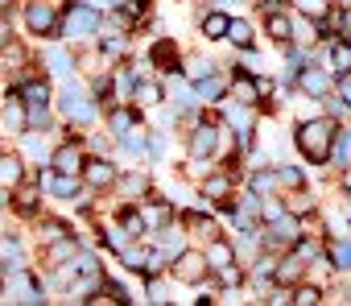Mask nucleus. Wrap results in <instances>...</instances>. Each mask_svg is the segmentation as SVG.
<instances>
[{"label": "nucleus", "mask_w": 351, "mask_h": 306, "mask_svg": "<svg viewBox=\"0 0 351 306\" xmlns=\"http://www.w3.org/2000/svg\"><path fill=\"white\" fill-rule=\"evenodd\" d=\"M178 220H182V224L191 228V236H199L203 244H211L215 236H223V232H219V220H215L211 211H203V207H191V211H182Z\"/></svg>", "instance_id": "a211bd4d"}, {"label": "nucleus", "mask_w": 351, "mask_h": 306, "mask_svg": "<svg viewBox=\"0 0 351 306\" xmlns=\"http://www.w3.org/2000/svg\"><path fill=\"white\" fill-rule=\"evenodd\" d=\"M277 178H281V191H302L306 187V170L302 166H289V162L277 166Z\"/></svg>", "instance_id": "72a5a7b5"}, {"label": "nucleus", "mask_w": 351, "mask_h": 306, "mask_svg": "<svg viewBox=\"0 0 351 306\" xmlns=\"http://www.w3.org/2000/svg\"><path fill=\"white\" fill-rule=\"evenodd\" d=\"M219 71V62H211V58H199V54H191L186 62H182V75L191 79V83H203V79H211Z\"/></svg>", "instance_id": "7c9ffc66"}, {"label": "nucleus", "mask_w": 351, "mask_h": 306, "mask_svg": "<svg viewBox=\"0 0 351 306\" xmlns=\"http://www.w3.org/2000/svg\"><path fill=\"white\" fill-rule=\"evenodd\" d=\"M244 187H248V191H256L261 199H269V195H277V191H281V178H277V166H252V170L244 174Z\"/></svg>", "instance_id": "4be33fe9"}, {"label": "nucleus", "mask_w": 351, "mask_h": 306, "mask_svg": "<svg viewBox=\"0 0 351 306\" xmlns=\"http://www.w3.org/2000/svg\"><path fill=\"white\" fill-rule=\"evenodd\" d=\"M265 38L273 46H289L293 42V13L289 9H265Z\"/></svg>", "instance_id": "dca6fc26"}, {"label": "nucleus", "mask_w": 351, "mask_h": 306, "mask_svg": "<svg viewBox=\"0 0 351 306\" xmlns=\"http://www.w3.org/2000/svg\"><path fill=\"white\" fill-rule=\"evenodd\" d=\"M335 83H339V75H335L326 62H306V67L298 71V95H306V99H326V95H335Z\"/></svg>", "instance_id": "0eeeda50"}, {"label": "nucleus", "mask_w": 351, "mask_h": 306, "mask_svg": "<svg viewBox=\"0 0 351 306\" xmlns=\"http://www.w3.org/2000/svg\"><path fill=\"white\" fill-rule=\"evenodd\" d=\"M228 30H232V13H223V9H203L199 13V34L207 42H228Z\"/></svg>", "instance_id": "aec40b11"}, {"label": "nucleus", "mask_w": 351, "mask_h": 306, "mask_svg": "<svg viewBox=\"0 0 351 306\" xmlns=\"http://www.w3.org/2000/svg\"><path fill=\"white\" fill-rule=\"evenodd\" d=\"M99 34H104L99 5H91V0H71V5L62 9V38L71 46H95Z\"/></svg>", "instance_id": "f03ea898"}, {"label": "nucleus", "mask_w": 351, "mask_h": 306, "mask_svg": "<svg viewBox=\"0 0 351 306\" xmlns=\"http://www.w3.org/2000/svg\"><path fill=\"white\" fill-rule=\"evenodd\" d=\"M25 178H29L25 158H21V153H9V149H5V158H0V183H5V191H17Z\"/></svg>", "instance_id": "5701e85b"}, {"label": "nucleus", "mask_w": 351, "mask_h": 306, "mask_svg": "<svg viewBox=\"0 0 351 306\" xmlns=\"http://www.w3.org/2000/svg\"><path fill=\"white\" fill-rule=\"evenodd\" d=\"M0 128H5V137H25L29 132V99L13 87L5 91V112H0Z\"/></svg>", "instance_id": "9d476101"}, {"label": "nucleus", "mask_w": 351, "mask_h": 306, "mask_svg": "<svg viewBox=\"0 0 351 306\" xmlns=\"http://www.w3.org/2000/svg\"><path fill=\"white\" fill-rule=\"evenodd\" d=\"M285 211H293V215H314L318 211V199L310 195V187H302V191H285Z\"/></svg>", "instance_id": "c85d7f7f"}, {"label": "nucleus", "mask_w": 351, "mask_h": 306, "mask_svg": "<svg viewBox=\"0 0 351 306\" xmlns=\"http://www.w3.org/2000/svg\"><path fill=\"white\" fill-rule=\"evenodd\" d=\"M165 99H169V95H165V83H161V79H149V75H145V79L136 83V91H132V104H141V108H161Z\"/></svg>", "instance_id": "b1692460"}, {"label": "nucleus", "mask_w": 351, "mask_h": 306, "mask_svg": "<svg viewBox=\"0 0 351 306\" xmlns=\"http://www.w3.org/2000/svg\"><path fill=\"white\" fill-rule=\"evenodd\" d=\"M169 277L178 281V285H191V290L207 285V281H211L207 248H186V252H178V257H173V265H169Z\"/></svg>", "instance_id": "423d86ee"}, {"label": "nucleus", "mask_w": 351, "mask_h": 306, "mask_svg": "<svg viewBox=\"0 0 351 306\" xmlns=\"http://www.w3.org/2000/svg\"><path fill=\"white\" fill-rule=\"evenodd\" d=\"M339 120L330 116V112H322V116H302L298 124H293V149L302 153V158L310 162V166H330V158H335V137H339Z\"/></svg>", "instance_id": "f257e3e1"}, {"label": "nucleus", "mask_w": 351, "mask_h": 306, "mask_svg": "<svg viewBox=\"0 0 351 306\" xmlns=\"http://www.w3.org/2000/svg\"><path fill=\"white\" fill-rule=\"evenodd\" d=\"M58 116L66 120V124H79V128H87V124H95L99 120V112H104V104L91 95V87H83V83H75V79H66L62 87H58Z\"/></svg>", "instance_id": "7ed1b4c3"}, {"label": "nucleus", "mask_w": 351, "mask_h": 306, "mask_svg": "<svg viewBox=\"0 0 351 306\" xmlns=\"http://www.w3.org/2000/svg\"><path fill=\"white\" fill-rule=\"evenodd\" d=\"M83 183H87L91 195H108V191H116V183H120V166L108 158V153H91L87 166H83Z\"/></svg>", "instance_id": "6e6552de"}, {"label": "nucleus", "mask_w": 351, "mask_h": 306, "mask_svg": "<svg viewBox=\"0 0 351 306\" xmlns=\"http://www.w3.org/2000/svg\"><path fill=\"white\" fill-rule=\"evenodd\" d=\"M124 9H128L136 21H149V17H153V0H124Z\"/></svg>", "instance_id": "4c0bfd02"}, {"label": "nucleus", "mask_w": 351, "mask_h": 306, "mask_svg": "<svg viewBox=\"0 0 351 306\" xmlns=\"http://www.w3.org/2000/svg\"><path fill=\"white\" fill-rule=\"evenodd\" d=\"M293 302L298 306H318V302H326V294H322L318 281H302V285H293Z\"/></svg>", "instance_id": "f704fd0d"}, {"label": "nucleus", "mask_w": 351, "mask_h": 306, "mask_svg": "<svg viewBox=\"0 0 351 306\" xmlns=\"http://www.w3.org/2000/svg\"><path fill=\"white\" fill-rule=\"evenodd\" d=\"M34 232H38V244H42V248H46V244H58L62 236H75L71 224H66V220H54V215H42Z\"/></svg>", "instance_id": "393cba45"}, {"label": "nucleus", "mask_w": 351, "mask_h": 306, "mask_svg": "<svg viewBox=\"0 0 351 306\" xmlns=\"http://www.w3.org/2000/svg\"><path fill=\"white\" fill-rule=\"evenodd\" d=\"M42 67H46V75H54L58 83H66V79H75L79 54H75V46H71L66 38H58V42H46V50H42Z\"/></svg>", "instance_id": "1a4fd4ad"}, {"label": "nucleus", "mask_w": 351, "mask_h": 306, "mask_svg": "<svg viewBox=\"0 0 351 306\" xmlns=\"http://www.w3.org/2000/svg\"><path fill=\"white\" fill-rule=\"evenodd\" d=\"M149 257H153V244H141V240H132L124 252H116V261L124 265V273H136L141 281L149 277Z\"/></svg>", "instance_id": "412c9836"}, {"label": "nucleus", "mask_w": 351, "mask_h": 306, "mask_svg": "<svg viewBox=\"0 0 351 306\" xmlns=\"http://www.w3.org/2000/svg\"><path fill=\"white\" fill-rule=\"evenodd\" d=\"M145 58H149V67H157L161 75H182V54H178V46H173V38H157V42L145 50Z\"/></svg>", "instance_id": "4468645a"}, {"label": "nucleus", "mask_w": 351, "mask_h": 306, "mask_svg": "<svg viewBox=\"0 0 351 306\" xmlns=\"http://www.w3.org/2000/svg\"><path fill=\"white\" fill-rule=\"evenodd\" d=\"M335 91H339V99H347V104H351V71H347V75H339Z\"/></svg>", "instance_id": "79ce46f5"}, {"label": "nucleus", "mask_w": 351, "mask_h": 306, "mask_svg": "<svg viewBox=\"0 0 351 306\" xmlns=\"http://www.w3.org/2000/svg\"><path fill=\"white\" fill-rule=\"evenodd\" d=\"M228 124L223 116H199L191 128H186V158H219V141H223Z\"/></svg>", "instance_id": "20e7f679"}, {"label": "nucleus", "mask_w": 351, "mask_h": 306, "mask_svg": "<svg viewBox=\"0 0 351 306\" xmlns=\"http://www.w3.org/2000/svg\"><path fill=\"white\" fill-rule=\"evenodd\" d=\"M236 183H240V174L232 170V166H215L203 183H199V199H207V203H219V199H228V195H236Z\"/></svg>", "instance_id": "ddd939ff"}, {"label": "nucleus", "mask_w": 351, "mask_h": 306, "mask_svg": "<svg viewBox=\"0 0 351 306\" xmlns=\"http://www.w3.org/2000/svg\"><path fill=\"white\" fill-rule=\"evenodd\" d=\"M330 0H298V13H306V17H314V21H326L330 17Z\"/></svg>", "instance_id": "c9c22d12"}, {"label": "nucleus", "mask_w": 351, "mask_h": 306, "mask_svg": "<svg viewBox=\"0 0 351 306\" xmlns=\"http://www.w3.org/2000/svg\"><path fill=\"white\" fill-rule=\"evenodd\" d=\"M203 248H207L211 273H223V269L240 265V244H236V240H228V236H215V240H211V244H203Z\"/></svg>", "instance_id": "6ab92c4d"}, {"label": "nucleus", "mask_w": 351, "mask_h": 306, "mask_svg": "<svg viewBox=\"0 0 351 306\" xmlns=\"http://www.w3.org/2000/svg\"><path fill=\"white\" fill-rule=\"evenodd\" d=\"M256 91H261V104L277 91V79H269V75H256Z\"/></svg>", "instance_id": "ea45409f"}, {"label": "nucleus", "mask_w": 351, "mask_h": 306, "mask_svg": "<svg viewBox=\"0 0 351 306\" xmlns=\"http://www.w3.org/2000/svg\"><path fill=\"white\" fill-rule=\"evenodd\" d=\"M0 257H5V269H29L25 265V248L17 240V232H5V248H0Z\"/></svg>", "instance_id": "2f4dec72"}, {"label": "nucleus", "mask_w": 351, "mask_h": 306, "mask_svg": "<svg viewBox=\"0 0 351 306\" xmlns=\"http://www.w3.org/2000/svg\"><path fill=\"white\" fill-rule=\"evenodd\" d=\"M29 67V54L17 38H5V71H25Z\"/></svg>", "instance_id": "473e14b6"}, {"label": "nucleus", "mask_w": 351, "mask_h": 306, "mask_svg": "<svg viewBox=\"0 0 351 306\" xmlns=\"http://www.w3.org/2000/svg\"><path fill=\"white\" fill-rule=\"evenodd\" d=\"M50 124V108H29V128H46Z\"/></svg>", "instance_id": "a19ab883"}, {"label": "nucleus", "mask_w": 351, "mask_h": 306, "mask_svg": "<svg viewBox=\"0 0 351 306\" xmlns=\"http://www.w3.org/2000/svg\"><path fill=\"white\" fill-rule=\"evenodd\" d=\"M75 252H79V240H75V236H62L58 244H46V248H42V265H46V269H54V265L71 261Z\"/></svg>", "instance_id": "bb28decb"}, {"label": "nucleus", "mask_w": 351, "mask_h": 306, "mask_svg": "<svg viewBox=\"0 0 351 306\" xmlns=\"http://www.w3.org/2000/svg\"><path fill=\"white\" fill-rule=\"evenodd\" d=\"M149 244H157V248L173 261L178 252H186V248H191V228H186L182 220H169L165 228H157V232L149 236Z\"/></svg>", "instance_id": "f8f14e48"}, {"label": "nucleus", "mask_w": 351, "mask_h": 306, "mask_svg": "<svg viewBox=\"0 0 351 306\" xmlns=\"http://www.w3.org/2000/svg\"><path fill=\"white\" fill-rule=\"evenodd\" d=\"M165 145H169L165 128H149V162H165Z\"/></svg>", "instance_id": "e433bc0d"}, {"label": "nucleus", "mask_w": 351, "mask_h": 306, "mask_svg": "<svg viewBox=\"0 0 351 306\" xmlns=\"http://www.w3.org/2000/svg\"><path fill=\"white\" fill-rule=\"evenodd\" d=\"M116 5H124V0H108V9H116Z\"/></svg>", "instance_id": "c03bdc74"}, {"label": "nucleus", "mask_w": 351, "mask_h": 306, "mask_svg": "<svg viewBox=\"0 0 351 306\" xmlns=\"http://www.w3.org/2000/svg\"><path fill=\"white\" fill-rule=\"evenodd\" d=\"M25 34L42 38V42H58L62 38V9L54 0H25Z\"/></svg>", "instance_id": "39448f33"}, {"label": "nucleus", "mask_w": 351, "mask_h": 306, "mask_svg": "<svg viewBox=\"0 0 351 306\" xmlns=\"http://www.w3.org/2000/svg\"><path fill=\"white\" fill-rule=\"evenodd\" d=\"M232 99H240V104H256V108H261L256 75H248V71H236V75H232Z\"/></svg>", "instance_id": "a878e982"}, {"label": "nucleus", "mask_w": 351, "mask_h": 306, "mask_svg": "<svg viewBox=\"0 0 351 306\" xmlns=\"http://www.w3.org/2000/svg\"><path fill=\"white\" fill-rule=\"evenodd\" d=\"M339 195H351V166L339 174Z\"/></svg>", "instance_id": "37998d69"}, {"label": "nucleus", "mask_w": 351, "mask_h": 306, "mask_svg": "<svg viewBox=\"0 0 351 306\" xmlns=\"http://www.w3.org/2000/svg\"><path fill=\"white\" fill-rule=\"evenodd\" d=\"M153 195V174L132 166V170H120V183H116V199L120 203H141Z\"/></svg>", "instance_id": "9b49d317"}, {"label": "nucleus", "mask_w": 351, "mask_h": 306, "mask_svg": "<svg viewBox=\"0 0 351 306\" xmlns=\"http://www.w3.org/2000/svg\"><path fill=\"white\" fill-rule=\"evenodd\" d=\"M17 91L29 99V108H50L58 95H54V75H29L17 83Z\"/></svg>", "instance_id": "2eb2a0df"}, {"label": "nucleus", "mask_w": 351, "mask_h": 306, "mask_svg": "<svg viewBox=\"0 0 351 306\" xmlns=\"http://www.w3.org/2000/svg\"><path fill=\"white\" fill-rule=\"evenodd\" d=\"M326 257H330V269L335 273H351V236L326 240Z\"/></svg>", "instance_id": "cd10ccee"}, {"label": "nucleus", "mask_w": 351, "mask_h": 306, "mask_svg": "<svg viewBox=\"0 0 351 306\" xmlns=\"http://www.w3.org/2000/svg\"><path fill=\"white\" fill-rule=\"evenodd\" d=\"M306 269H310V261H306L298 248H285V252L277 257V281H281V285H289V290L306 281Z\"/></svg>", "instance_id": "f3484780"}, {"label": "nucleus", "mask_w": 351, "mask_h": 306, "mask_svg": "<svg viewBox=\"0 0 351 306\" xmlns=\"http://www.w3.org/2000/svg\"><path fill=\"white\" fill-rule=\"evenodd\" d=\"M145 302H169V298H165V281H161V273H157V277H149V290H145Z\"/></svg>", "instance_id": "58836bf2"}, {"label": "nucleus", "mask_w": 351, "mask_h": 306, "mask_svg": "<svg viewBox=\"0 0 351 306\" xmlns=\"http://www.w3.org/2000/svg\"><path fill=\"white\" fill-rule=\"evenodd\" d=\"M228 42L236 46V50H252L256 46V30L244 21V17H232V30H228Z\"/></svg>", "instance_id": "c756f323"}]
</instances>
